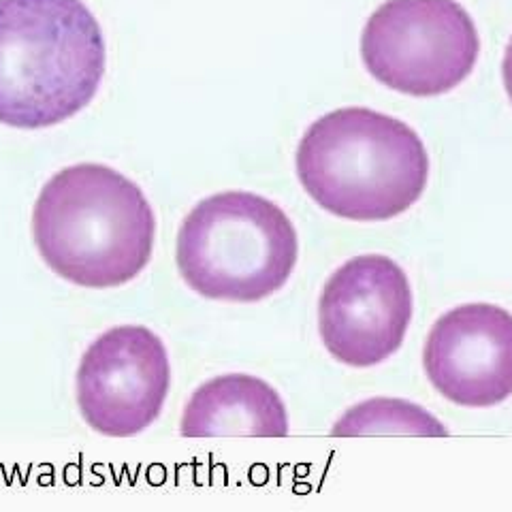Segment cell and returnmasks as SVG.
I'll use <instances>...</instances> for the list:
<instances>
[{"instance_id": "cell-7", "label": "cell", "mask_w": 512, "mask_h": 512, "mask_svg": "<svg viewBox=\"0 0 512 512\" xmlns=\"http://www.w3.org/2000/svg\"><path fill=\"white\" fill-rule=\"evenodd\" d=\"M412 320L406 271L389 256L363 254L338 267L318 301V331L329 355L350 367L391 359Z\"/></svg>"}, {"instance_id": "cell-9", "label": "cell", "mask_w": 512, "mask_h": 512, "mask_svg": "<svg viewBox=\"0 0 512 512\" xmlns=\"http://www.w3.org/2000/svg\"><path fill=\"white\" fill-rule=\"evenodd\" d=\"M184 438H286L288 414L278 391L248 374H224L190 395Z\"/></svg>"}, {"instance_id": "cell-5", "label": "cell", "mask_w": 512, "mask_h": 512, "mask_svg": "<svg viewBox=\"0 0 512 512\" xmlns=\"http://www.w3.org/2000/svg\"><path fill=\"white\" fill-rule=\"evenodd\" d=\"M478 56V28L457 0H384L361 32L367 73L421 99L461 86Z\"/></svg>"}, {"instance_id": "cell-4", "label": "cell", "mask_w": 512, "mask_h": 512, "mask_svg": "<svg viewBox=\"0 0 512 512\" xmlns=\"http://www.w3.org/2000/svg\"><path fill=\"white\" fill-rule=\"evenodd\" d=\"M299 259V239L282 207L244 190L218 192L184 218L175 261L205 299L256 303L282 291Z\"/></svg>"}, {"instance_id": "cell-6", "label": "cell", "mask_w": 512, "mask_h": 512, "mask_svg": "<svg viewBox=\"0 0 512 512\" xmlns=\"http://www.w3.org/2000/svg\"><path fill=\"white\" fill-rule=\"evenodd\" d=\"M171 363L163 340L141 325L105 331L84 352L77 370V406L107 438H133L165 408Z\"/></svg>"}, {"instance_id": "cell-8", "label": "cell", "mask_w": 512, "mask_h": 512, "mask_svg": "<svg viewBox=\"0 0 512 512\" xmlns=\"http://www.w3.org/2000/svg\"><path fill=\"white\" fill-rule=\"evenodd\" d=\"M434 389L463 408H491L512 395V314L466 303L436 320L423 350Z\"/></svg>"}, {"instance_id": "cell-2", "label": "cell", "mask_w": 512, "mask_h": 512, "mask_svg": "<svg viewBox=\"0 0 512 512\" xmlns=\"http://www.w3.org/2000/svg\"><path fill=\"white\" fill-rule=\"evenodd\" d=\"M107 45L84 0H0V124L39 131L86 109Z\"/></svg>"}, {"instance_id": "cell-10", "label": "cell", "mask_w": 512, "mask_h": 512, "mask_svg": "<svg viewBox=\"0 0 512 512\" xmlns=\"http://www.w3.org/2000/svg\"><path fill=\"white\" fill-rule=\"evenodd\" d=\"M333 438L365 436H421L442 438L448 429L421 406L406 399L376 397L352 406L331 429Z\"/></svg>"}, {"instance_id": "cell-3", "label": "cell", "mask_w": 512, "mask_h": 512, "mask_svg": "<svg viewBox=\"0 0 512 512\" xmlns=\"http://www.w3.org/2000/svg\"><path fill=\"white\" fill-rule=\"evenodd\" d=\"M295 167L316 205L352 222H384L408 212L429 182L419 133L370 107L335 109L312 122Z\"/></svg>"}, {"instance_id": "cell-1", "label": "cell", "mask_w": 512, "mask_h": 512, "mask_svg": "<svg viewBox=\"0 0 512 512\" xmlns=\"http://www.w3.org/2000/svg\"><path fill=\"white\" fill-rule=\"evenodd\" d=\"M156 216L120 171L79 163L47 182L32 210V239L56 276L82 288H118L148 267Z\"/></svg>"}]
</instances>
